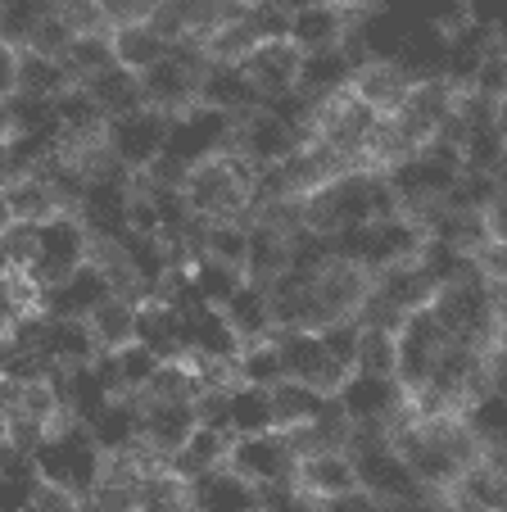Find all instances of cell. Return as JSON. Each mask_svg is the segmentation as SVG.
I'll list each match as a JSON object with an SVG mask.
<instances>
[{
	"label": "cell",
	"mask_w": 507,
	"mask_h": 512,
	"mask_svg": "<svg viewBox=\"0 0 507 512\" xmlns=\"http://www.w3.org/2000/svg\"><path fill=\"white\" fill-rule=\"evenodd\" d=\"M462 14L485 28H503V0H462Z\"/></svg>",
	"instance_id": "cell-49"
},
{
	"label": "cell",
	"mask_w": 507,
	"mask_h": 512,
	"mask_svg": "<svg viewBox=\"0 0 507 512\" xmlns=\"http://www.w3.org/2000/svg\"><path fill=\"white\" fill-rule=\"evenodd\" d=\"M195 105H209V109H222L227 118H240V114H249V109H259L263 96L249 87L240 64H218V59H209L200 73V87H195Z\"/></svg>",
	"instance_id": "cell-15"
},
{
	"label": "cell",
	"mask_w": 507,
	"mask_h": 512,
	"mask_svg": "<svg viewBox=\"0 0 507 512\" xmlns=\"http://www.w3.org/2000/svg\"><path fill=\"white\" fill-rule=\"evenodd\" d=\"M100 354L96 336H91V322L68 313V318H50L46 322V358L55 368H82Z\"/></svg>",
	"instance_id": "cell-24"
},
{
	"label": "cell",
	"mask_w": 507,
	"mask_h": 512,
	"mask_svg": "<svg viewBox=\"0 0 507 512\" xmlns=\"http://www.w3.org/2000/svg\"><path fill=\"white\" fill-rule=\"evenodd\" d=\"M10 96H0V136H14V100Z\"/></svg>",
	"instance_id": "cell-51"
},
{
	"label": "cell",
	"mask_w": 507,
	"mask_h": 512,
	"mask_svg": "<svg viewBox=\"0 0 507 512\" xmlns=\"http://www.w3.org/2000/svg\"><path fill=\"white\" fill-rule=\"evenodd\" d=\"M59 59H64V68H68V78L73 82H82V78H91V73H100V68L118 64L114 46H109V28L73 32V41H68V50Z\"/></svg>",
	"instance_id": "cell-35"
},
{
	"label": "cell",
	"mask_w": 507,
	"mask_h": 512,
	"mask_svg": "<svg viewBox=\"0 0 507 512\" xmlns=\"http://www.w3.org/2000/svg\"><path fill=\"white\" fill-rule=\"evenodd\" d=\"M5 191V204H10L14 218H28V223H41L50 213H59V200L50 191V182L41 173H23V177H5L0 182Z\"/></svg>",
	"instance_id": "cell-32"
},
{
	"label": "cell",
	"mask_w": 507,
	"mask_h": 512,
	"mask_svg": "<svg viewBox=\"0 0 507 512\" xmlns=\"http://www.w3.org/2000/svg\"><path fill=\"white\" fill-rule=\"evenodd\" d=\"M354 368H358V372H381V377H394V331L358 327Z\"/></svg>",
	"instance_id": "cell-40"
},
{
	"label": "cell",
	"mask_w": 507,
	"mask_h": 512,
	"mask_svg": "<svg viewBox=\"0 0 507 512\" xmlns=\"http://www.w3.org/2000/svg\"><path fill=\"white\" fill-rule=\"evenodd\" d=\"M268 5H277V10L295 14V10H308V5H317V0H268Z\"/></svg>",
	"instance_id": "cell-52"
},
{
	"label": "cell",
	"mask_w": 507,
	"mask_h": 512,
	"mask_svg": "<svg viewBox=\"0 0 507 512\" xmlns=\"http://www.w3.org/2000/svg\"><path fill=\"white\" fill-rule=\"evenodd\" d=\"M114 358H118V372H123V386H127V395H136V390L150 381V372L159 368V358L150 354V349L141 345V340H127V345H118L114 349Z\"/></svg>",
	"instance_id": "cell-45"
},
{
	"label": "cell",
	"mask_w": 507,
	"mask_h": 512,
	"mask_svg": "<svg viewBox=\"0 0 507 512\" xmlns=\"http://www.w3.org/2000/svg\"><path fill=\"white\" fill-rule=\"evenodd\" d=\"M87 250H91V236L82 227V218L77 213H50V218L37 223V259L23 268V277H28L32 290L59 286L77 263L87 259Z\"/></svg>",
	"instance_id": "cell-3"
},
{
	"label": "cell",
	"mask_w": 507,
	"mask_h": 512,
	"mask_svg": "<svg viewBox=\"0 0 507 512\" xmlns=\"http://www.w3.org/2000/svg\"><path fill=\"white\" fill-rule=\"evenodd\" d=\"M177 508H186V481L177 472H168V463L136 476V512H177Z\"/></svg>",
	"instance_id": "cell-36"
},
{
	"label": "cell",
	"mask_w": 507,
	"mask_h": 512,
	"mask_svg": "<svg viewBox=\"0 0 507 512\" xmlns=\"http://www.w3.org/2000/svg\"><path fill=\"white\" fill-rule=\"evenodd\" d=\"M0 5H5V0H0Z\"/></svg>",
	"instance_id": "cell-55"
},
{
	"label": "cell",
	"mask_w": 507,
	"mask_h": 512,
	"mask_svg": "<svg viewBox=\"0 0 507 512\" xmlns=\"http://www.w3.org/2000/svg\"><path fill=\"white\" fill-rule=\"evenodd\" d=\"M363 5H340V0H317L308 10L290 14V32L286 37L295 41L299 50H326V46H340V37L349 32L354 14Z\"/></svg>",
	"instance_id": "cell-16"
},
{
	"label": "cell",
	"mask_w": 507,
	"mask_h": 512,
	"mask_svg": "<svg viewBox=\"0 0 507 512\" xmlns=\"http://www.w3.org/2000/svg\"><path fill=\"white\" fill-rule=\"evenodd\" d=\"M295 463L299 454L290 449L286 431L272 426V431H254V435H231L227 445V467L240 472L245 481L268 485V481H295Z\"/></svg>",
	"instance_id": "cell-6"
},
{
	"label": "cell",
	"mask_w": 507,
	"mask_h": 512,
	"mask_svg": "<svg viewBox=\"0 0 507 512\" xmlns=\"http://www.w3.org/2000/svg\"><path fill=\"white\" fill-rule=\"evenodd\" d=\"M408 87H412V78L394 59H372V64L354 68V78H349V91L358 100H367L376 114H394L403 105V96H408Z\"/></svg>",
	"instance_id": "cell-20"
},
{
	"label": "cell",
	"mask_w": 507,
	"mask_h": 512,
	"mask_svg": "<svg viewBox=\"0 0 507 512\" xmlns=\"http://www.w3.org/2000/svg\"><path fill=\"white\" fill-rule=\"evenodd\" d=\"M100 467H105V449L96 445V435H91V426L82 417L50 422L46 435H41V445L32 449V472L73 490L82 508H87L91 485L100 481Z\"/></svg>",
	"instance_id": "cell-1"
},
{
	"label": "cell",
	"mask_w": 507,
	"mask_h": 512,
	"mask_svg": "<svg viewBox=\"0 0 507 512\" xmlns=\"http://www.w3.org/2000/svg\"><path fill=\"white\" fill-rule=\"evenodd\" d=\"M471 91L507 100V50H503V41H494V46L485 50V59L476 64V73H471Z\"/></svg>",
	"instance_id": "cell-44"
},
{
	"label": "cell",
	"mask_w": 507,
	"mask_h": 512,
	"mask_svg": "<svg viewBox=\"0 0 507 512\" xmlns=\"http://www.w3.org/2000/svg\"><path fill=\"white\" fill-rule=\"evenodd\" d=\"M335 399H340V408H345L349 422H403V417H412V404L408 395H403V386L394 377H381V372H349L340 386H335Z\"/></svg>",
	"instance_id": "cell-5"
},
{
	"label": "cell",
	"mask_w": 507,
	"mask_h": 512,
	"mask_svg": "<svg viewBox=\"0 0 507 512\" xmlns=\"http://www.w3.org/2000/svg\"><path fill=\"white\" fill-rule=\"evenodd\" d=\"M444 46H449V32L435 28V23H426V19H417L408 32H403V46H399V55H394V64H399L412 82L417 78H440Z\"/></svg>",
	"instance_id": "cell-22"
},
{
	"label": "cell",
	"mask_w": 507,
	"mask_h": 512,
	"mask_svg": "<svg viewBox=\"0 0 507 512\" xmlns=\"http://www.w3.org/2000/svg\"><path fill=\"white\" fill-rule=\"evenodd\" d=\"M136 404H141V445L168 463V454L182 449V440L195 426L191 399H141L136 395Z\"/></svg>",
	"instance_id": "cell-12"
},
{
	"label": "cell",
	"mask_w": 507,
	"mask_h": 512,
	"mask_svg": "<svg viewBox=\"0 0 507 512\" xmlns=\"http://www.w3.org/2000/svg\"><path fill=\"white\" fill-rule=\"evenodd\" d=\"M272 340H277V349H281V368H286V377L308 381V386L322 390V395H335V386L349 377V372L322 349V336H317V331L286 327V331H272Z\"/></svg>",
	"instance_id": "cell-8"
},
{
	"label": "cell",
	"mask_w": 507,
	"mask_h": 512,
	"mask_svg": "<svg viewBox=\"0 0 507 512\" xmlns=\"http://www.w3.org/2000/svg\"><path fill=\"white\" fill-rule=\"evenodd\" d=\"M349 78H354V68H349V59H345V50H340V46L304 50V55H299V78H295V87L304 91L308 100L335 96L340 87H349Z\"/></svg>",
	"instance_id": "cell-23"
},
{
	"label": "cell",
	"mask_w": 507,
	"mask_h": 512,
	"mask_svg": "<svg viewBox=\"0 0 507 512\" xmlns=\"http://www.w3.org/2000/svg\"><path fill=\"white\" fill-rule=\"evenodd\" d=\"M200 259L227 263V268H245V218H218V223H204Z\"/></svg>",
	"instance_id": "cell-38"
},
{
	"label": "cell",
	"mask_w": 507,
	"mask_h": 512,
	"mask_svg": "<svg viewBox=\"0 0 507 512\" xmlns=\"http://www.w3.org/2000/svg\"><path fill=\"white\" fill-rule=\"evenodd\" d=\"M14 82H19V46L0 41V96H10Z\"/></svg>",
	"instance_id": "cell-50"
},
{
	"label": "cell",
	"mask_w": 507,
	"mask_h": 512,
	"mask_svg": "<svg viewBox=\"0 0 507 512\" xmlns=\"http://www.w3.org/2000/svg\"><path fill=\"white\" fill-rule=\"evenodd\" d=\"M421 227L417 218H408V213H394V218H376V223H367V241H363V268L376 272L385 268V263H399V259H412L421 245Z\"/></svg>",
	"instance_id": "cell-18"
},
{
	"label": "cell",
	"mask_w": 507,
	"mask_h": 512,
	"mask_svg": "<svg viewBox=\"0 0 507 512\" xmlns=\"http://www.w3.org/2000/svg\"><path fill=\"white\" fill-rule=\"evenodd\" d=\"M73 23L64 19V14L59 10H50V14H41V23L37 28H32V37L23 41V46L28 50H37V55H50V59H59L68 50V41H73Z\"/></svg>",
	"instance_id": "cell-43"
},
{
	"label": "cell",
	"mask_w": 507,
	"mask_h": 512,
	"mask_svg": "<svg viewBox=\"0 0 507 512\" xmlns=\"http://www.w3.org/2000/svg\"><path fill=\"white\" fill-rule=\"evenodd\" d=\"M77 87L91 91V100L105 109V118L127 114V109H141V105H145V100H141V82H136V73H132V68H123V64L100 68V73L82 78Z\"/></svg>",
	"instance_id": "cell-27"
},
{
	"label": "cell",
	"mask_w": 507,
	"mask_h": 512,
	"mask_svg": "<svg viewBox=\"0 0 507 512\" xmlns=\"http://www.w3.org/2000/svg\"><path fill=\"white\" fill-rule=\"evenodd\" d=\"M154 5H159V0H96V10H100V19H105V28H114V23L150 19Z\"/></svg>",
	"instance_id": "cell-48"
},
{
	"label": "cell",
	"mask_w": 507,
	"mask_h": 512,
	"mask_svg": "<svg viewBox=\"0 0 507 512\" xmlns=\"http://www.w3.org/2000/svg\"><path fill=\"white\" fill-rule=\"evenodd\" d=\"M227 445H231V431H218V426H191V435L182 440V449L177 454H168V472H177L186 481V476L204 472V467H218L227 463Z\"/></svg>",
	"instance_id": "cell-26"
},
{
	"label": "cell",
	"mask_w": 507,
	"mask_h": 512,
	"mask_svg": "<svg viewBox=\"0 0 507 512\" xmlns=\"http://www.w3.org/2000/svg\"><path fill=\"white\" fill-rule=\"evenodd\" d=\"M28 508L32 512H77L82 503H77L73 490H64V485H55V481H46V476L32 472V481H28Z\"/></svg>",
	"instance_id": "cell-46"
},
{
	"label": "cell",
	"mask_w": 507,
	"mask_h": 512,
	"mask_svg": "<svg viewBox=\"0 0 507 512\" xmlns=\"http://www.w3.org/2000/svg\"><path fill=\"white\" fill-rule=\"evenodd\" d=\"M231 368H236V381H249V386H263V390L277 386V381L286 377V368H281V349H277V340L272 336L245 340Z\"/></svg>",
	"instance_id": "cell-37"
},
{
	"label": "cell",
	"mask_w": 507,
	"mask_h": 512,
	"mask_svg": "<svg viewBox=\"0 0 507 512\" xmlns=\"http://www.w3.org/2000/svg\"><path fill=\"white\" fill-rule=\"evenodd\" d=\"M299 55H304V50H299L295 41L277 37V41H254L236 64H240V73L249 78V87L259 91L263 100H272V96H281V91H295Z\"/></svg>",
	"instance_id": "cell-10"
},
{
	"label": "cell",
	"mask_w": 507,
	"mask_h": 512,
	"mask_svg": "<svg viewBox=\"0 0 507 512\" xmlns=\"http://www.w3.org/2000/svg\"><path fill=\"white\" fill-rule=\"evenodd\" d=\"M168 123H173V118L150 109V105L114 114L105 123V150L127 168V173H141V168L163 150V141H168Z\"/></svg>",
	"instance_id": "cell-4"
},
{
	"label": "cell",
	"mask_w": 507,
	"mask_h": 512,
	"mask_svg": "<svg viewBox=\"0 0 507 512\" xmlns=\"http://www.w3.org/2000/svg\"><path fill=\"white\" fill-rule=\"evenodd\" d=\"M249 177H254L249 159H240L236 150H218V155H204L186 168L182 195L191 204V213L204 223L249 218Z\"/></svg>",
	"instance_id": "cell-2"
},
{
	"label": "cell",
	"mask_w": 507,
	"mask_h": 512,
	"mask_svg": "<svg viewBox=\"0 0 507 512\" xmlns=\"http://www.w3.org/2000/svg\"><path fill=\"white\" fill-rule=\"evenodd\" d=\"M10 218H14V213H10V204H5V191H0V227L10 223Z\"/></svg>",
	"instance_id": "cell-54"
},
{
	"label": "cell",
	"mask_w": 507,
	"mask_h": 512,
	"mask_svg": "<svg viewBox=\"0 0 507 512\" xmlns=\"http://www.w3.org/2000/svg\"><path fill=\"white\" fill-rule=\"evenodd\" d=\"M268 399H272V417H277V426L313 422L326 404L322 390H313L308 381H295V377H281L277 386H268Z\"/></svg>",
	"instance_id": "cell-33"
},
{
	"label": "cell",
	"mask_w": 507,
	"mask_h": 512,
	"mask_svg": "<svg viewBox=\"0 0 507 512\" xmlns=\"http://www.w3.org/2000/svg\"><path fill=\"white\" fill-rule=\"evenodd\" d=\"M64 87H73L64 59H50V55H37V50L19 46V82H14V91H28V96H50V100H55Z\"/></svg>",
	"instance_id": "cell-34"
},
{
	"label": "cell",
	"mask_w": 507,
	"mask_h": 512,
	"mask_svg": "<svg viewBox=\"0 0 507 512\" xmlns=\"http://www.w3.org/2000/svg\"><path fill=\"white\" fill-rule=\"evenodd\" d=\"M10 177V136H0V182Z\"/></svg>",
	"instance_id": "cell-53"
},
{
	"label": "cell",
	"mask_w": 507,
	"mask_h": 512,
	"mask_svg": "<svg viewBox=\"0 0 507 512\" xmlns=\"http://www.w3.org/2000/svg\"><path fill=\"white\" fill-rule=\"evenodd\" d=\"M87 322H91V336H96L100 349L127 345V340L136 336V300H127V295H114V290H109L105 300L87 313Z\"/></svg>",
	"instance_id": "cell-31"
},
{
	"label": "cell",
	"mask_w": 507,
	"mask_h": 512,
	"mask_svg": "<svg viewBox=\"0 0 507 512\" xmlns=\"http://www.w3.org/2000/svg\"><path fill=\"white\" fill-rule=\"evenodd\" d=\"M299 145V132L290 123H281L268 105L249 109V114L231 118V132H227V150H236L240 159H249L254 168L263 164H281Z\"/></svg>",
	"instance_id": "cell-7"
},
{
	"label": "cell",
	"mask_w": 507,
	"mask_h": 512,
	"mask_svg": "<svg viewBox=\"0 0 507 512\" xmlns=\"http://www.w3.org/2000/svg\"><path fill=\"white\" fill-rule=\"evenodd\" d=\"M290 263V232L268 218H245V281L268 286L281 268Z\"/></svg>",
	"instance_id": "cell-17"
},
{
	"label": "cell",
	"mask_w": 507,
	"mask_h": 512,
	"mask_svg": "<svg viewBox=\"0 0 507 512\" xmlns=\"http://www.w3.org/2000/svg\"><path fill=\"white\" fill-rule=\"evenodd\" d=\"M227 426H231V435L272 431V426H277V417H272L268 390L249 386V381H231V386H227Z\"/></svg>",
	"instance_id": "cell-29"
},
{
	"label": "cell",
	"mask_w": 507,
	"mask_h": 512,
	"mask_svg": "<svg viewBox=\"0 0 507 512\" xmlns=\"http://www.w3.org/2000/svg\"><path fill=\"white\" fill-rule=\"evenodd\" d=\"M50 10H55L50 0H5L0 5V41L23 46L32 37V28L41 23V14H50Z\"/></svg>",
	"instance_id": "cell-39"
},
{
	"label": "cell",
	"mask_w": 507,
	"mask_h": 512,
	"mask_svg": "<svg viewBox=\"0 0 507 512\" xmlns=\"http://www.w3.org/2000/svg\"><path fill=\"white\" fill-rule=\"evenodd\" d=\"M218 309H222V318L236 327L240 340H263V336H272L268 286H259V281H240V286L231 290V295L218 304Z\"/></svg>",
	"instance_id": "cell-25"
},
{
	"label": "cell",
	"mask_w": 507,
	"mask_h": 512,
	"mask_svg": "<svg viewBox=\"0 0 507 512\" xmlns=\"http://www.w3.org/2000/svg\"><path fill=\"white\" fill-rule=\"evenodd\" d=\"M14 132H37V136H59V114L50 96H28L14 91Z\"/></svg>",
	"instance_id": "cell-41"
},
{
	"label": "cell",
	"mask_w": 507,
	"mask_h": 512,
	"mask_svg": "<svg viewBox=\"0 0 507 512\" xmlns=\"http://www.w3.org/2000/svg\"><path fill=\"white\" fill-rule=\"evenodd\" d=\"M154 358H186L191 349V327L186 318L173 309V304H159V300H141L136 304V336Z\"/></svg>",
	"instance_id": "cell-14"
},
{
	"label": "cell",
	"mask_w": 507,
	"mask_h": 512,
	"mask_svg": "<svg viewBox=\"0 0 507 512\" xmlns=\"http://www.w3.org/2000/svg\"><path fill=\"white\" fill-rule=\"evenodd\" d=\"M458 150L462 168H471V173H507V123L467 127Z\"/></svg>",
	"instance_id": "cell-30"
},
{
	"label": "cell",
	"mask_w": 507,
	"mask_h": 512,
	"mask_svg": "<svg viewBox=\"0 0 507 512\" xmlns=\"http://www.w3.org/2000/svg\"><path fill=\"white\" fill-rule=\"evenodd\" d=\"M367 286H372L381 300H390L394 309H403V313L426 309V304L435 300V290H440L426 272L417 268V259H399V263H385V268L367 272Z\"/></svg>",
	"instance_id": "cell-19"
},
{
	"label": "cell",
	"mask_w": 507,
	"mask_h": 512,
	"mask_svg": "<svg viewBox=\"0 0 507 512\" xmlns=\"http://www.w3.org/2000/svg\"><path fill=\"white\" fill-rule=\"evenodd\" d=\"M453 114V87L444 78H417L408 87V96H403V105L394 109V114H385L394 127H399V136H408L412 150H417L426 136L440 132V123Z\"/></svg>",
	"instance_id": "cell-9"
},
{
	"label": "cell",
	"mask_w": 507,
	"mask_h": 512,
	"mask_svg": "<svg viewBox=\"0 0 507 512\" xmlns=\"http://www.w3.org/2000/svg\"><path fill=\"white\" fill-rule=\"evenodd\" d=\"M87 426L105 454H123L141 440V404H136V395H114L100 404V413Z\"/></svg>",
	"instance_id": "cell-21"
},
{
	"label": "cell",
	"mask_w": 507,
	"mask_h": 512,
	"mask_svg": "<svg viewBox=\"0 0 507 512\" xmlns=\"http://www.w3.org/2000/svg\"><path fill=\"white\" fill-rule=\"evenodd\" d=\"M109 46H114V59H118V64L132 68V73H141V68H150L154 59L168 55V41H163L145 19H136V23H114V28H109Z\"/></svg>",
	"instance_id": "cell-28"
},
{
	"label": "cell",
	"mask_w": 507,
	"mask_h": 512,
	"mask_svg": "<svg viewBox=\"0 0 507 512\" xmlns=\"http://www.w3.org/2000/svg\"><path fill=\"white\" fill-rule=\"evenodd\" d=\"M191 277H195V290H200V300L218 309V304L227 300L231 290L245 281V272H240V268H227V263H213V259H195Z\"/></svg>",
	"instance_id": "cell-42"
},
{
	"label": "cell",
	"mask_w": 507,
	"mask_h": 512,
	"mask_svg": "<svg viewBox=\"0 0 507 512\" xmlns=\"http://www.w3.org/2000/svg\"><path fill=\"white\" fill-rule=\"evenodd\" d=\"M444 508L503 512V508H507V463H489V458H476L471 467H462L458 481L444 490Z\"/></svg>",
	"instance_id": "cell-13"
},
{
	"label": "cell",
	"mask_w": 507,
	"mask_h": 512,
	"mask_svg": "<svg viewBox=\"0 0 507 512\" xmlns=\"http://www.w3.org/2000/svg\"><path fill=\"white\" fill-rule=\"evenodd\" d=\"M317 336H322V349L335 358V363H340V368L354 372V349H358V322L354 318L331 322V327H322Z\"/></svg>",
	"instance_id": "cell-47"
},
{
	"label": "cell",
	"mask_w": 507,
	"mask_h": 512,
	"mask_svg": "<svg viewBox=\"0 0 507 512\" xmlns=\"http://www.w3.org/2000/svg\"><path fill=\"white\" fill-rule=\"evenodd\" d=\"M186 508H195V512H213V508L254 512L259 508V490H254V481L231 472L227 463H218V467H204V472L186 476Z\"/></svg>",
	"instance_id": "cell-11"
}]
</instances>
